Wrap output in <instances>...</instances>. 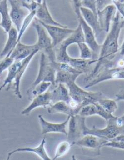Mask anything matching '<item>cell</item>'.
<instances>
[{
	"instance_id": "cell-1",
	"label": "cell",
	"mask_w": 124,
	"mask_h": 160,
	"mask_svg": "<svg viewBox=\"0 0 124 160\" xmlns=\"http://www.w3.org/2000/svg\"><path fill=\"white\" fill-rule=\"evenodd\" d=\"M120 18V14L118 12H117L114 18L112 28L101 47L98 61L112 55L118 51L119 37L121 30L124 25V20H121Z\"/></svg>"
},
{
	"instance_id": "cell-2",
	"label": "cell",
	"mask_w": 124,
	"mask_h": 160,
	"mask_svg": "<svg viewBox=\"0 0 124 160\" xmlns=\"http://www.w3.org/2000/svg\"><path fill=\"white\" fill-rule=\"evenodd\" d=\"M118 117L110 119L107 122V125L105 128L98 129L93 126L92 129L88 128L86 125L85 117L82 122V135L87 134L95 135L96 137L110 141L121 133L120 128L117 125L116 120Z\"/></svg>"
},
{
	"instance_id": "cell-3",
	"label": "cell",
	"mask_w": 124,
	"mask_h": 160,
	"mask_svg": "<svg viewBox=\"0 0 124 160\" xmlns=\"http://www.w3.org/2000/svg\"><path fill=\"white\" fill-rule=\"evenodd\" d=\"M33 26L37 32L38 37V41L36 44L40 51L47 55L51 62H55L57 60L54 48L52 47V40L47 31L36 18L33 20Z\"/></svg>"
},
{
	"instance_id": "cell-4",
	"label": "cell",
	"mask_w": 124,
	"mask_h": 160,
	"mask_svg": "<svg viewBox=\"0 0 124 160\" xmlns=\"http://www.w3.org/2000/svg\"><path fill=\"white\" fill-rule=\"evenodd\" d=\"M71 99L76 101L81 108L87 105L97 102L102 99V93L98 92H87L79 87L75 82L67 86Z\"/></svg>"
},
{
	"instance_id": "cell-5",
	"label": "cell",
	"mask_w": 124,
	"mask_h": 160,
	"mask_svg": "<svg viewBox=\"0 0 124 160\" xmlns=\"http://www.w3.org/2000/svg\"><path fill=\"white\" fill-rule=\"evenodd\" d=\"M57 71L54 68L47 55L44 52H42L41 54L40 64H39V72L37 78L31 87H34L42 82H50L52 83V88L56 87V80Z\"/></svg>"
},
{
	"instance_id": "cell-6",
	"label": "cell",
	"mask_w": 124,
	"mask_h": 160,
	"mask_svg": "<svg viewBox=\"0 0 124 160\" xmlns=\"http://www.w3.org/2000/svg\"><path fill=\"white\" fill-rule=\"evenodd\" d=\"M74 7L76 14L77 15L79 23L81 25L85 37V42L91 49L92 51L97 52L101 50L102 46L97 44L96 40V36L93 30L86 22L81 13L80 8L81 7V1H74Z\"/></svg>"
},
{
	"instance_id": "cell-7",
	"label": "cell",
	"mask_w": 124,
	"mask_h": 160,
	"mask_svg": "<svg viewBox=\"0 0 124 160\" xmlns=\"http://www.w3.org/2000/svg\"><path fill=\"white\" fill-rule=\"evenodd\" d=\"M11 6L10 17L18 32L20 31L24 20L30 13L29 11L23 7L21 1L10 0Z\"/></svg>"
},
{
	"instance_id": "cell-8",
	"label": "cell",
	"mask_w": 124,
	"mask_h": 160,
	"mask_svg": "<svg viewBox=\"0 0 124 160\" xmlns=\"http://www.w3.org/2000/svg\"><path fill=\"white\" fill-rule=\"evenodd\" d=\"M45 27L52 40L53 48L60 45L65 39L74 32L75 30L68 28H62L57 26H50L39 22Z\"/></svg>"
},
{
	"instance_id": "cell-9",
	"label": "cell",
	"mask_w": 124,
	"mask_h": 160,
	"mask_svg": "<svg viewBox=\"0 0 124 160\" xmlns=\"http://www.w3.org/2000/svg\"><path fill=\"white\" fill-rule=\"evenodd\" d=\"M36 18L37 20L46 25L57 26L62 28H67V26L62 25L53 19L47 7L46 1H38V6L36 10Z\"/></svg>"
},
{
	"instance_id": "cell-10",
	"label": "cell",
	"mask_w": 124,
	"mask_h": 160,
	"mask_svg": "<svg viewBox=\"0 0 124 160\" xmlns=\"http://www.w3.org/2000/svg\"><path fill=\"white\" fill-rule=\"evenodd\" d=\"M108 141L95 135L87 134L75 141L73 145H76L82 148L95 150L99 154L101 148L103 147L104 144Z\"/></svg>"
},
{
	"instance_id": "cell-11",
	"label": "cell",
	"mask_w": 124,
	"mask_h": 160,
	"mask_svg": "<svg viewBox=\"0 0 124 160\" xmlns=\"http://www.w3.org/2000/svg\"><path fill=\"white\" fill-rule=\"evenodd\" d=\"M85 42V37L83 33L81 25L79 23L78 27L74 32L70 35L67 39L62 42L60 45L54 48L56 53H64L67 52V49L69 46L73 44H79L81 42Z\"/></svg>"
},
{
	"instance_id": "cell-12",
	"label": "cell",
	"mask_w": 124,
	"mask_h": 160,
	"mask_svg": "<svg viewBox=\"0 0 124 160\" xmlns=\"http://www.w3.org/2000/svg\"><path fill=\"white\" fill-rule=\"evenodd\" d=\"M70 117L71 116H68L64 122L59 124H56L47 121L46 120H45L43 118V116L42 115H39L38 118L41 127L42 134L44 135L51 132H58L63 133L67 136L66 126L68 123Z\"/></svg>"
},
{
	"instance_id": "cell-13",
	"label": "cell",
	"mask_w": 124,
	"mask_h": 160,
	"mask_svg": "<svg viewBox=\"0 0 124 160\" xmlns=\"http://www.w3.org/2000/svg\"><path fill=\"white\" fill-rule=\"evenodd\" d=\"M84 117L79 115L71 116L68 122V132H67L68 141L73 144L81 138L82 133V122Z\"/></svg>"
},
{
	"instance_id": "cell-14",
	"label": "cell",
	"mask_w": 124,
	"mask_h": 160,
	"mask_svg": "<svg viewBox=\"0 0 124 160\" xmlns=\"http://www.w3.org/2000/svg\"><path fill=\"white\" fill-rule=\"evenodd\" d=\"M79 115L85 118L87 117L97 115L105 119L107 122L110 119H114L117 117L107 113L98 103V102L84 106L81 110Z\"/></svg>"
},
{
	"instance_id": "cell-15",
	"label": "cell",
	"mask_w": 124,
	"mask_h": 160,
	"mask_svg": "<svg viewBox=\"0 0 124 160\" xmlns=\"http://www.w3.org/2000/svg\"><path fill=\"white\" fill-rule=\"evenodd\" d=\"M124 79V68L119 67L117 68L106 70L100 73L96 78L92 80L91 82L86 86V88H89L98 84L99 82L110 79Z\"/></svg>"
},
{
	"instance_id": "cell-16",
	"label": "cell",
	"mask_w": 124,
	"mask_h": 160,
	"mask_svg": "<svg viewBox=\"0 0 124 160\" xmlns=\"http://www.w3.org/2000/svg\"><path fill=\"white\" fill-rule=\"evenodd\" d=\"M115 5H108L101 11H97L98 22L102 30L108 32L110 29V22L114 15L116 13Z\"/></svg>"
},
{
	"instance_id": "cell-17",
	"label": "cell",
	"mask_w": 124,
	"mask_h": 160,
	"mask_svg": "<svg viewBox=\"0 0 124 160\" xmlns=\"http://www.w3.org/2000/svg\"><path fill=\"white\" fill-rule=\"evenodd\" d=\"M36 51H40L36 44L27 45L20 42H18L9 57L13 58L14 61H22Z\"/></svg>"
},
{
	"instance_id": "cell-18",
	"label": "cell",
	"mask_w": 124,
	"mask_h": 160,
	"mask_svg": "<svg viewBox=\"0 0 124 160\" xmlns=\"http://www.w3.org/2000/svg\"><path fill=\"white\" fill-rule=\"evenodd\" d=\"M51 102V93L50 91H47L45 93L37 96L32 100L31 103L22 111V115H27L29 114L33 110L38 107H46L50 106Z\"/></svg>"
},
{
	"instance_id": "cell-19",
	"label": "cell",
	"mask_w": 124,
	"mask_h": 160,
	"mask_svg": "<svg viewBox=\"0 0 124 160\" xmlns=\"http://www.w3.org/2000/svg\"><path fill=\"white\" fill-rule=\"evenodd\" d=\"M81 13L87 23L91 27L95 34L96 37H97L102 32V29L98 22V17L89 8L80 7Z\"/></svg>"
},
{
	"instance_id": "cell-20",
	"label": "cell",
	"mask_w": 124,
	"mask_h": 160,
	"mask_svg": "<svg viewBox=\"0 0 124 160\" xmlns=\"http://www.w3.org/2000/svg\"><path fill=\"white\" fill-rule=\"evenodd\" d=\"M52 104L59 101H64L68 104L71 100L67 87L64 84H58L50 91Z\"/></svg>"
},
{
	"instance_id": "cell-21",
	"label": "cell",
	"mask_w": 124,
	"mask_h": 160,
	"mask_svg": "<svg viewBox=\"0 0 124 160\" xmlns=\"http://www.w3.org/2000/svg\"><path fill=\"white\" fill-rule=\"evenodd\" d=\"M39 51H35L32 54L30 55L29 57L26 58V59L22 60V66L20 67L19 70H18L17 73L16 78L14 79V94L17 95L18 98H19V99H22V95L20 88V82H21L22 77L24 74L25 71H26L27 67L28 66V65L29 64L30 62H31L33 57H34L35 54Z\"/></svg>"
},
{
	"instance_id": "cell-22",
	"label": "cell",
	"mask_w": 124,
	"mask_h": 160,
	"mask_svg": "<svg viewBox=\"0 0 124 160\" xmlns=\"http://www.w3.org/2000/svg\"><path fill=\"white\" fill-rule=\"evenodd\" d=\"M46 143V139L44 138L38 146L35 147H24L19 148L12 151L9 153L12 155L14 153L19 152H31L37 155L42 160H52L50 158L45 149V144Z\"/></svg>"
},
{
	"instance_id": "cell-23",
	"label": "cell",
	"mask_w": 124,
	"mask_h": 160,
	"mask_svg": "<svg viewBox=\"0 0 124 160\" xmlns=\"http://www.w3.org/2000/svg\"><path fill=\"white\" fill-rule=\"evenodd\" d=\"M7 34V41L2 52L0 53L1 57H9L18 44V32L16 27L12 26Z\"/></svg>"
},
{
	"instance_id": "cell-24",
	"label": "cell",
	"mask_w": 124,
	"mask_h": 160,
	"mask_svg": "<svg viewBox=\"0 0 124 160\" xmlns=\"http://www.w3.org/2000/svg\"><path fill=\"white\" fill-rule=\"evenodd\" d=\"M0 15L1 20L0 22V27H2L6 33H8L12 27V20L8 12L7 1H0Z\"/></svg>"
},
{
	"instance_id": "cell-25",
	"label": "cell",
	"mask_w": 124,
	"mask_h": 160,
	"mask_svg": "<svg viewBox=\"0 0 124 160\" xmlns=\"http://www.w3.org/2000/svg\"><path fill=\"white\" fill-rule=\"evenodd\" d=\"M48 113L53 114L56 113H62L68 116H74L78 115L76 111L72 109L67 103L64 101H59L55 103L51 104L47 108Z\"/></svg>"
},
{
	"instance_id": "cell-26",
	"label": "cell",
	"mask_w": 124,
	"mask_h": 160,
	"mask_svg": "<svg viewBox=\"0 0 124 160\" xmlns=\"http://www.w3.org/2000/svg\"><path fill=\"white\" fill-rule=\"evenodd\" d=\"M22 61H14L13 64L10 66V68L8 69V73L7 76L6 77V79L4 80V83L0 87V91L2 90V88H5L6 86L7 91H8L11 87V84L12 82L14 81L17 73L19 70L20 67L22 65Z\"/></svg>"
},
{
	"instance_id": "cell-27",
	"label": "cell",
	"mask_w": 124,
	"mask_h": 160,
	"mask_svg": "<svg viewBox=\"0 0 124 160\" xmlns=\"http://www.w3.org/2000/svg\"><path fill=\"white\" fill-rule=\"evenodd\" d=\"M52 86V83L50 82H42L34 87H30L27 90V93L29 99L32 101L37 96L45 93L47 92L49 88Z\"/></svg>"
},
{
	"instance_id": "cell-28",
	"label": "cell",
	"mask_w": 124,
	"mask_h": 160,
	"mask_svg": "<svg viewBox=\"0 0 124 160\" xmlns=\"http://www.w3.org/2000/svg\"><path fill=\"white\" fill-rule=\"evenodd\" d=\"M81 75L79 73H72L69 72L57 71L56 73V86L58 84H63L67 86L72 82H75L78 77Z\"/></svg>"
},
{
	"instance_id": "cell-29",
	"label": "cell",
	"mask_w": 124,
	"mask_h": 160,
	"mask_svg": "<svg viewBox=\"0 0 124 160\" xmlns=\"http://www.w3.org/2000/svg\"><path fill=\"white\" fill-rule=\"evenodd\" d=\"M72 146L71 143L68 141H62L59 143L57 146L55 155L52 160H56L67 154Z\"/></svg>"
},
{
	"instance_id": "cell-30",
	"label": "cell",
	"mask_w": 124,
	"mask_h": 160,
	"mask_svg": "<svg viewBox=\"0 0 124 160\" xmlns=\"http://www.w3.org/2000/svg\"><path fill=\"white\" fill-rule=\"evenodd\" d=\"M98 102L103 109L109 114L113 115V113L117 109L118 107L115 100L102 98Z\"/></svg>"
},
{
	"instance_id": "cell-31",
	"label": "cell",
	"mask_w": 124,
	"mask_h": 160,
	"mask_svg": "<svg viewBox=\"0 0 124 160\" xmlns=\"http://www.w3.org/2000/svg\"><path fill=\"white\" fill-rule=\"evenodd\" d=\"M36 11L30 12L28 15H27L25 19L24 20L22 24V27L20 28V31L18 32L17 40L18 42H20L22 37L24 33H25V31L26 30L27 28L29 27L30 23L36 17Z\"/></svg>"
},
{
	"instance_id": "cell-32",
	"label": "cell",
	"mask_w": 124,
	"mask_h": 160,
	"mask_svg": "<svg viewBox=\"0 0 124 160\" xmlns=\"http://www.w3.org/2000/svg\"><path fill=\"white\" fill-rule=\"evenodd\" d=\"M80 51V58L84 60H89L92 58V51L85 42L78 44Z\"/></svg>"
},
{
	"instance_id": "cell-33",
	"label": "cell",
	"mask_w": 124,
	"mask_h": 160,
	"mask_svg": "<svg viewBox=\"0 0 124 160\" xmlns=\"http://www.w3.org/2000/svg\"><path fill=\"white\" fill-rule=\"evenodd\" d=\"M14 62V59L10 57H5L3 59L0 60V75L5 70H8Z\"/></svg>"
},
{
	"instance_id": "cell-34",
	"label": "cell",
	"mask_w": 124,
	"mask_h": 160,
	"mask_svg": "<svg viewBox=\"0 0 124 160\" xmlns=\"http://www.w3.org/2000/svg\"><path fill=\"white\" fill-rule=\"evenodd\" d=\"M82 7L89 8L92 11L93 13L97 16V1H87L84 0L81 1Z\"/></svg>"
},
{
	"instance_id": "cell-35",
	"label": "cell",
	"mask_w": 124,
	"mask_h": 160,
	"mask_svg": "<svg viewBox=\"0 0 124 160\" xmlns=\"http://www.w3.org/2000/svg\"><path fill=\"white\" fill-rule=\"evenodd\" d=\"M116 101L124 100V91H120L118 94H116ZM116 123L118 127H121L124 124V115L121 117H118L116 120Z\"/></svg>"
},
{
	"instance_id": "cell-36",
	"label": "cell",
	"mask_w": 124,
	"mask_h": 160,
	"mask_svg": "<svg viewBox=\"0 0 124 160\" xmlns=\"http://www.w3.org/2000/svg\"><path fill=\"white\" fill-rule=\"evenodd\" d=\"M110 147L113 148L119 149L124 150V143H122L116 142L113 141H108L106 143L104 144L103 147Z\"/></svg>"
},
{
	"instance_id": "cell-37",
	"label": "cell",
	"mask_w": 124,
	"mask_h": 160,
	"mask_svg": "<svg viewBox=\"0 0 124 160\" xmlns=\"http://www.w3.org/2000/svg\"><path fill=\"white\" fill-rule=\"evenodd\" d=\"M113 3L116 7L120 14L123 16L124 19V2H121L120 1H113Z\"/></svg>"
},
{
	"instance_id": "cell-38",
	"label": "cell",
	"mask_w": 124,
	"mask_h": 160,
	"mask_svg": "<svg viewBox=\"0 0 124 160\" xmlns=\"http://www.w3.org/2000/svg\"><path fill=\"white\" fill-rule=\"evenodd\" d=\"M110 141H114L116 142L122 143H124V133H120L119 135H117V137H115L114 138L112 139Z\"/></svg>"
},
{
	"instance_id": "cell-39",
	"label": "cell",
	"mask_w": 124,
	"mask_h": 160,
	"mask_svg": "<svg viewBox=\"0 0 124 160\" xmlns=\"http://www.w3.org/2000/svg\"><path fill=\"white\" fill-rule=\"evenodd\" d=\"M120 55H124V41L122 44L121 47Z\"/></svg>"
},
{
	"instance_id": "cell-40",
	"label": "cell",
	"mask_w": 124,
	"mask_h": 160,
	"mask_svg": "<svg viewBox=\"0 0 124 160\" xmlns=\"http://www.w3.org/2000/svg\"><path fill=\"white\" fill-rule=\"evenodd\" d=\"M120 128L121 133H124V124L122 127Z\"/></svg>"
},
{
	"instance_id": "cell-41",
	"label": "cell",
	"mask_w": 124,
	"mask_h": 160,
	"mask_svg": "<svg viewBox=\"0 0 124 160\" xmlns=\"http://www.w3.org/2000/svg\"><path fill=\"white\" fill-rule=\"evenodd\" d=\"M12 155L10 153H8V155H7V158L5 160H11V156H12Z\"/></svg>"
},
{
	"instance_id": "cell-42",
	"label": "cell",
	"mask_w": 124,
	"mask_h": 160,
	"mask_svg": "<svg viewBox=\"0 0 124 160\" xmlns=\"http://www.w3.org/2000/svg\"><path fill=\"white\" fill-rule=\"evenodd\" d=\"M72 160H77L75 156L74 155H73L72 156Z\"/></svg>"
},
{
	"instance_id": "cell-43",
	"label": "cell",
	"mask_w": 124,
	"mask_h": 160,
	"mask_svg": "<svg viewBox=\"0 0 124 160\" xmlns=\"http://www.w3.org/2000/svg\"><path fill=\"white\" fill-rule=\"evenodd\" d=\"M122 61H123V63H124V58L123 59H122Z\"/></svg>"
}]
</instances>
